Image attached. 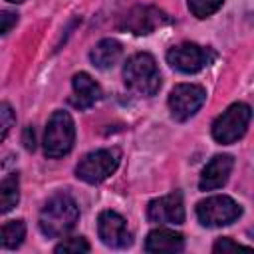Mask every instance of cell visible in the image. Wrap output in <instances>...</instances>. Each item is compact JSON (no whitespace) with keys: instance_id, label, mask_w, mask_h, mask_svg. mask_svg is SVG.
<instances>
[{"instance_id":"5bb4252c","label":"cell","mask_w":254,"mask_h":254,"mask_svg":"<svg viewBox=\"0 0 254 254\" xmlns=\"http://www.w3.org/2000/svg\"><path fill=\"white\" fill-rule=\"evenodd\" d=\"M183 246H185L183 234L171 228H155L149 232L145 240L147 252H179L183 250Z\"/></svg>"},{"instance_id":"9c48e42d","label":"cell","mask_w":254,"mask_h":254,"mask_svg":"<svg viewBox=\"0 0 254 254\" xmlns=\"http://www.w3.org/2000/svg\"><path fill=\"white\" fill-rule=\"evenodd\" d=\"M167 22H169V18L163 10H159L155 6H135L123 16L119 28L133 32L137 36H145V34H151L157 28L165 26Z\"/></svg>"},{"instance_id":"ba28073f","label":"cell","mask_w":254,"mask_h":254,"mask_svg":"<svg viewBox=\"0 0 254 254\" xmlns=\"http://www.w3.org/2000/svg\"><path fill=\"white\" fill-rule=\"evenodd\" d=\"M167 62L171 67H175L177 71L183 73H196L200 69H204L210 62V54L208 50H204L198 44L192 42H185L179 46H173L167 52Z\"/></svg>"},{"instance_id":"44dd1931","label":"cell","mask_w":254,"mask_h":254,"mask_svg":"<svg viewBox=\"0 0 254 254\" xmlns=\"http://www.w3.org/2000/svg\"><path fill=\"white\" fill-rule=\"evenodd\" d=\"M18 24V14L10 10H0V36L8 34Z\"/></svg>"},{"instance_id":"52a82bcc","label":"cell","mask_w":254,"mask_h":254,"mask_svg":"<svg viewBox=\"0 0 254 254\" xmlns=\"http://www.w3.org/2000/svg\"><path fill=\"white\" fill-rule=\"evenodd\" d=\"M206 101V91L194 83H179L169 93V109L173 119L187 121L190 119Z\"/></svg>"},{"instance_id":"5b68a950","label":"cell","mask_w":254,"mask_h":254,"mask_svg":"<svg viewBox=\"0 0 254 254\" xmlns=\"http://www.w3.org/2000/svg\"><path fill=\"white\" fill-rule=\"evenodd\" d=\"M119 159H121V155L117 149L91 151L77 163L75 175H77V179H81L89 185H97L115 173V169L119 167Z\"/></svg>"},{"instance_id":"e0dca14e","label":"cell","mask_w":254,"mask_h":254,"mask_svg":"<svg viewBox=\"0 0 254 254\" xmlns=\"http://www.w3.org/2000/svg\"><path fill=\"white\" fill-rule=\"evenodd\" d=\"M26 236V224L24 220H10L0 226V248L14 250L24 242Z\"/></svg>"},{"instance_id":"8fae6325","label":"cell","mask_w":254,"mask_h":254,"mask_svg":"<svg viewBox=\"0 0 254 254\" xmlns=\"http://www.w3.org/2000/svg\"><path fill=\"white\" fill-rule=\"evenodd\" d=\"M147 218L151 222L159 224H183L185 222V206H183V196L179 190L155 198L147 206Z\"/></svg>"},{"instance_id":"9a60e30c","label":"cell","mask_w":254,"mask_h":254,"mask_svg":"<svg viewBox=\"0 0 254 254\" xmlns=\"http://www.w3.org/2000/svg\"><path fill=\"white\" fill-rule=\"evenodd\" d=\"M121 54H123V48H121V44H119L117 40H113V38H103V40L97 42L95 48L89 52V58H91V64H93L95 67H99V69H109V67H113V65L119 62Z\"/></svg>"},{"instance_id":"8992f818","label":"cell","mask_w":254,"mask_h":254,"mask_svg":"<svg viewBox=\"0 0 254 254\" xmlns=\"http://www.w3.org/2000/svg\"><path fill=\"white\" fill-rule=\"evenodd\" d=\"M242 214L240 204L224 194H216V196H208L206 200H200L196 204V216L200 220L202 226H226L232 224L234 220H238Z\"/></svg>"},{"instance_id":"7a4b0ae2","label":"cell","mask_w":254,"mask_h":254,"mask_svg":"<svg viewBox=\"0 0 254 254\" xmlns=\"http://www.w3.org/2000/svg\"><path fill=\"white\" fill-rule=\"evenodd\" d=\"M123 79L131 93L139 97H151L161 87V75L157 62L151 54L141 52L127 60L123 67Z\"/></svg>"},{"instance_id":"277c9868","label":"cell","mask_w":254,"mask_h":254,"mask_svg":"<svg viewBox=\"0 0 254 254\" xmlns=\"http://www.w3.org/2000/svg\"><path fill=\"white\" fill-rule=\"evenodd\" d=\"M250 105L246 103H232L226 111H222L214 123H212V137L222 143V145H230L234 141H238L250 123Z\"/></svg>"},{"instance_id":"6da1fadb","label":"cell","mask_w":254,"mask_h":254,"mask_svg":"<svg viewBox=\"0 0 254 254\" xmlns=\"http://www.w3.org/2000/svg\"><path fill=\"white\" fill-rule=\"evenodd\" d=\"M77 220H79L77 202L69 194H56L40 210L38 224L48 238H60L67 234L77 224Z\"/></svg>"},{"instance_id":"7402d4cb","label":"cell","mask_w":254,"mask_h":254,"mask_svg":"<svg viewBox=\"0 0 254 254\" xmlns=\"http://www.w3.org/2000/svg\"><path fill=\"white\" fill-rule=\"evenodd\" d=\"M242 248H248V246L238 244V242H234V240H232V238H228V236L218 238V240L214 242V246H212V250H214V252H230V250H242Z\"/></svg>"},{"instance_id":"603a6c76","label":"cell","mask_w":254,"mask_h":254,"mask_svg":"<svg viewBox=\"0 0 254 254\" xmlns=\"http://www.w3.org/2000/svg\"><path fill=\"white\" fill-rule=\"evenodd\" d=\"M24 147L28 151H34L36 149V139H34V129L32 127H26L24 129Z\"/></svg>"},{"instance_id":"7c38bea8","label":"cell","mask_w":254,"mask_h":254,"mask_svg":"<svg viewBox=\"0 0 254 254\" xmlns=\"http://www.w3.org/2000/svg\"><path fill=\"white\" fill-rule=\"evenodd\" d=\"M232 167H234V159L230 155L212 157L206 163V167L202 169V175H200V181H198L200 190H214V189L224 187L230 173H232Z\"/></svg>"},{"instance_id":"4fadbf2b","label":"cell","mask_w":254,"mask_h":254,"mask_svg":"<svg viewBox=\"0 0 254 254\" xmlns=\"http://www.w3.org/2000/svg\"><path fill=\"white\" fill-rule=\"evenodd\" d=\"M71 85H73L71 103L77 109H87V107L95 105L101 99V87L97 85L95 79H91L89 73H83V71L75 73L73 79H71Z\"/></svg>"},{"instance_id":"2e32d148","label":"cell","mask_w":254,"mask_h":254,"mask_svg":"<svg viewBox=\"0 0 254 254\" xmlns=\"http://www.w3.org/2000/svg\"><path fill=\"white\" fill-rule=\"evenodd\" d=\"M20 202V177L18 173H10L0 181V214L10 212Z\"/></svg>"},{"instance_id":"ac0fdd59","label":"cell","mask_w":254,"mask_h":254,"mask_svg":"<svg viewBox=\"0 0 254 254\" xmlns=\"http://www.w3.org/2000/svg\"><path fill=\"white\" fill-rule=\"evenodd\" d=\"M224 0H189V10L196 18H208L220 10Z\"/></svg>"},{"instance_id":"3957f363","label":"cell","mask_w":254,"mask_h":254,"mask_svg":"<svg viewBox=\"0 0 254 254\" xmlns=\"http://www.w3.org/2000/svg\"><path fill=\"white\" fill-rule=\"evenodd\" d=\"M73 141H75V123L71 115L64 109L54 111L44 131V155L50 159H60L71 151Z\"/></svg>"},{"instance_id":"30bf717a","label":"cell","mask_w":254,"mask_h":254,"mask_svg":"<svg viewBox=\"0 0 254 254\" xmlns=\"http://www.w3.org/2000/svg\"><path fill=\"white\" fill-rule=\"evenodd\" d=\"M97 232L105 246L109 248H127L133 244L127 222L121 214L113 210H103L97 218Z\"/></svg>"},{"instance_id":"d6986e66","label":"cell","mask_w":254,"mask_h":254,"mask_svg":"<svg viewBox=\"0 0 254 254\" xmlns=\"http://www.w3.org/2000/svg\"><path fill=\"white\" fill-rule=\"evenodd\" d=\"M14 123H16V113H14L12 105L6 101H0V143L6 139V135L10 133Z\"/></svg>"},{"instance_id":"cb8c5ba5","label":"cell","mask_w":254,"mask_h":254,"mask_svg":"<svg viewBox=\"0 0 254 254\" xmlns=\"http://www.w3.org/2000/svg\"><path fill=\"white\" fill-rule=\"evenodd\" d=\"M8 2H12V4H20V2H24V0H8Z\"/></svg>"},{"instance_id":"ffe728a7","label":"cell","mask_w":254,"mask_h":254,"mask_svg":"<svg viewBox=\"0 0 254 254\" xmlns=\"http://www.w3.org/2000/svg\"><path fill=\"white\" fill-rule=\"evenodd\" d=\"M54 252H89V242L83 236L65 238L60 244H56Z\"/></svg>"}]
</instances>
